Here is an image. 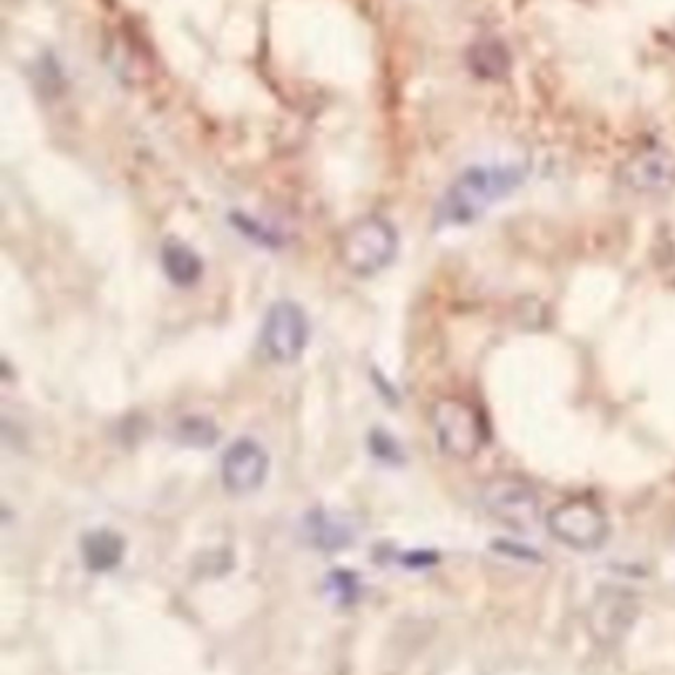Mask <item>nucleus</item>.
I'll use <instances>...</instances> for the list:
<instances>
[{"instance_id":"1","label":"nucleus","mask_w":675,"mask_h":675,"mask_svg":"<svg viewBox=\"0 0 675 675\" xmlns=\"http://www.w3.org/2000/svg\"><path fill=\"white\" fill-rule=\"evenodd\" d=\"M526 180V169L517 164H481L470 167L446 188L436 206V227H468L491 212L496 203L513 195Z\"/></svg>"},{"instance_id":"2","label":"nucleus","mask_w":675,"mask_h":675,"mask_svg":"<svg viewBox=\"0 0 675 675\" xmlns=\"http://www.w3.org/2000/svg\"><path fill=\"white\" fill-rule=\"evenodd\" d=\"M398 246L396 227L385 216H364L340 238V261L359 278H372L396 261Z\"/></svg>"},{"instance_id":"3","label":"nucleus","mask_w":675,"mask_h":675,"mask_svg":"<svg viewBox=\"0 0 675 675\" xmlns=\"http://www.w3.org/2000/svg\"><path fill=\"white\" fill-rule=\"evenodd\" d=\"M438 449L454 460H473L488 441L486 419L464 398H438L430 412Z\"/></svg>"},{"instance_id":"4","label":"nucleus","mask_w":675,"mask_h":675,"mask_svg":"<svg viewBox=\"0 0 675 675\" xmlns=\"http://www.w3.org/2000/svg\"><path fill=\"white\" fill-rule=\"evenodd\" d=\"M549 533L575 552H596L609 539V520L605 509L592 499H567L549 513Z\"/></svg>"},{"instance_id":"5","label":"nucleus","mask_w":675,"mask_h":675,"mask_svg":"<svg viewBox=\"0 0 675 675\" xmlns=\"http://www.w3.org/2000/svg\"><path fill=\"white\" fill-rule=\"evenodd\" d=\"M310 317L293 301H278L270 306L265 323H261L259 346L265 357L274 364H293L304 357L310 346Z\"/></svg>"},{"instance_id":"6","label":"nucleus","mask_w":675,"mask_h":675,"mask_svg":"<svg viewBox=\"0 0 675 675\" xmlns=\"http://www.w3.org/2000/svg\"><path fill=\"white\" fill-rule=\"evenodd\" d=\"M481 502L486 513L502 522L504 528H513L526 533L533 530L541 520L539 494L520 477H494L481 488Z\"/></svg>"},{"instance_id":"7","label":"nucleus","mask_w":675,"mask_h":675,"mask_svg":"<svg viewBox=\"0 0 675 675\" xmlns=\"http://www.w3.org/2000/svg\"><path fill=\"white\" fill-rule=\"evenodd\" d=\"M639 615V601L620 586H605L588 609V628L599 644H618L631 631Z\"/></svg>"},{"instance_id":"8","label":"nucleus","mask_w":675,"mask_h":675,"mask_svg":"<svg viewBox=\"0 0 675 675\" xmlns=\"http://www.w3.org/2000/svg\"><path fill=\"white\" fill-rule=\"evenodd\" d=\"M270 475L267 449L254 438H238L222 457V486L230 494H254Z\"/></svg>"},{"instance_id":"9","label":"nucleus","mask_w":675,"mask_h":675,"mask_svg":"<svg viewBox=\"0 0 675 675\" xmlns=\"http://www.w3.org/2000/svg\"><path fill=\"white\" fill-rule=\"evenodd\" d=\"M622 185L633 193H662L675 185V159L665 150H646L622 167Z\"/></svg>"},{"instance_id":"10","label":"nucleus","mask_w":675,"mask_h":675,"mask_svg":"<svg viewBox=\"0 0 675 675\" xmlns=\"http://www.w3.org/2000/svg\"><path fill=\"white\" fill-rule=\"evenodd\" d=\"M161 267L167 280L177 288H193L203 278V261L193 248L180 240H167L161 248Z\"/></svg>"},{"instance_id":"11","label":"nucleus","mask_w":675,"mask_h":675,"mask_svg":"<svg viewBox=\"0 0 675 675\" xmlns=\"http://www.w3.org/2000/svg\"><path fill=\"white\" fill-rule=\"evenodd\" d=\"M124 541L114 530H90L82 539V562L90 573H109L122 562Z\"/></svg>"},{"instance_id":"12","label":"nucleus","mask_w":675,"mask_h":675,"mask_svg":"<svg viewBox=\"0 0 675 675\" xmlns=\"http://www.w3.org/2000/svg\"><path fill=\"white\" fill-rule=\"evenodd\" d=\"M304 533L312 547L325 549V552H336V549L349 547V543L353 541V530L349 522L340 520V517L336 515L317 513V509L306 517Z\"/></svg>"},{"instance_id":"13","label":"nucleus","mask_w":675,"mask_h":675,"mask_svg":"<svg viewBox=\"0 0 675 675\" xmlns=\"http://www.w3.org/2000/svg\"><path fill=\"white\" fill-rule=\"evenodd\" d=\"M470 67L477 77H502L509 69V56L499 43H481L470 50Z\"/></svg>"},{"instance_id":"14","label":"nucleus","mask_w":675,"mask_h":675,"mask_svg":"<svg viewBox=\"0 0 675 675\" xmlns=\"http://www.w3.org/2000/svg\"><path fill=\"white\" fill-rule=\"evenodd\" d=\"M216 436H220V432H216L214 423H209L206 417H188L177 425V438H180V443L195 446V449H206V446H212L216 441Z\"/></svg>"},{"instance_id":"15","label":"nucleus","mask_w":675,"mask_h":675,"mask_svg":"<svg viewBox=\"0 0 675 675\" xmlns=\"http://www.w3.org/2000/svg\"><path fill=\"white\" fill-rule=\"evenodd\" d=\"M325 592L327 596H333V601H338V605H353V601L359 599L357 575L349 573V570H333V573L327 575Z\"/></svg>"}]
</instances>
